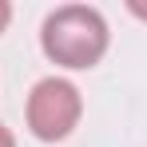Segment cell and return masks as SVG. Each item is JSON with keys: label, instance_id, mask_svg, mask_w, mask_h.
Masks as SVG:
<instances>
[{"label": "cell", "instance_id": "1", "mask_svg": "<svg viewBox=\"0 0 147 147\" xmlns=\"http://www.w3.org/2000/svg\"><path fill=\"white\" fill-rule=\"evenodd\" d=\"M40 44L48 52V60L64 64V68H92L107 48V24L96 8L64 4L44 20Z\"/></svg>", "mask_w": 147, "mask_h": 147}, {"label": "cell", "instance_id": "2", "mask_svg": "<svg viewBox=\"0 0 147 147\" xmlns=\"http://www.w3.org/2000/svg\"><path fill=\"white\" fill-rule=\"evenodd\" d=\"M80 119V92L68 80H40L28 96V127L40 139H64Z\"/></svg>", "mask_w": 147, "mask_h": 147}, {"label": "cell", "instance_id": "3", "mask_svg": "<svg viewBox=\"0 0 147 147\" xmlns=\"http://www.w3.org/2000/svg\"><path fill=\"white\" fill-rule=\"evenodd\" d=\"M0 147H16V139H12V131L0 123Z\"/></svg>", "mask_w": 147, "mask_h": 147}, {"label": "cell", "instance_id": "4", "mask_svg": "<svg viewBox=\"0 0 147 147\" xmlns=\"http://www.w3.org/2000/svg\"><path fill=\"white\" fill-rule=\"evenodd\" d=\"M8 16H12V8H8V0H0V32H4V24H8Z\"/></svg>", "mask_w": 147, "mask_h": 147}, {"label": "cell", "instance_id": "5", "mask_svg": "<svg viewBox=\"0 0 147 147\" xmlns=\"http://www.w3.org/2000/svg\"><path fill=\"white\" fill-rule=\"evenodd\" d=\"M131 12H135V16H143V20H147V4H143V0H131Z\"/></svg>", "mask_w": 147, "mask_h": 147}]
</instances>
